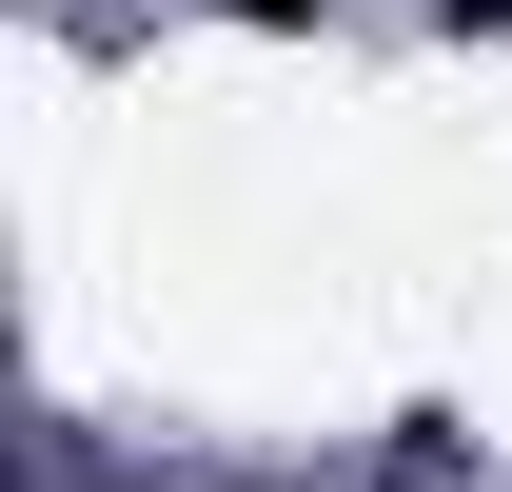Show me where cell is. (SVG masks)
Returning <instances> with one entry per match:
<instances>
[{
    "instance_id": "cell-1",
    "label": "cell",
    "mask_w": 512,
    "mask_h": 492,
    "mask_svg": "<svg viewBox=\"0 0 512 492\" xmlns=\"http://www.w3.org/2000/svg\"><path fill=\"white\" fill-rule=\"evenodd\" d=\"M237 20H316V0H237Z\"/></svg>"
}]
</instances>
